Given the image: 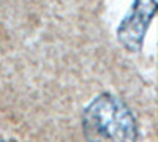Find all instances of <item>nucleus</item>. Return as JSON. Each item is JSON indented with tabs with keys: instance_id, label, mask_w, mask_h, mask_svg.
I'll list each match as a JSON object with an SVG mask.
<instances>
[{
	"instance_id": "obj_1",
	"label": "nucleus",
	"mask_w": 158,
	"mask_h": 142,
	"mask_svg": "<svg viewBox=\"0 0 158 142\" xmlns=\"http://www.w3.org/2000/svg\"><path fill=\"white\" fill-rule=\"evenodd\" d=\"M82 131L87 142H136L138 123L125 103L111 93H101L82 112Z\"/></svg>"
},
{
	"instance_id": "obj_2",
	"label": "nucleus",
	"mask_w": 158,
	"mask_h": 142,
	"mask_svg": "<svg viewBox=\"0 0 158 142\" xmlns=\"http://www.w3.org/2000/svg\"><path fill=\"white\" fill-rule=\"evenodd\" d=\"M156 11L155 0H135L117 27V40L127 51L138 52Z\"/></svg>"
},
{
	"instance_id": "obj_3",
	"label": "nucleus",
	"mask_w": 158,
	"mask_h": 142,
	"mask_svg": "<svg viewBox=\"0 0 158 142\" xmlns=\"http://www.w3.org/2000/svg\"><path fill=\"white\" fill-rule=\"evenodd\" d=\"M0 142H8V140H2V139H0Z\"/></svg>"
}]
</instances>
